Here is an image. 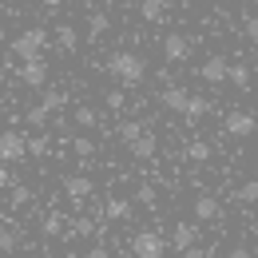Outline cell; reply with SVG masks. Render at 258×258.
<instances>
[{
	"instance_id": "8992f818",
	"label": "cell",
	"mask_w": 258,
	"mask_h": 258,
	"mask_svg": "<svg viewBox=\"0 0 258 258\" xmlns=\"http://www.w3.org/2000/svg\"><path fill=\"white\" fill-rule=\"evenodd\" d=\"M187 56H191V40H187V36H179V32L163 36V60H167V64H183Z\"/></svg>"
},
{
	"instance_id": "8fae6325",
	"label": "cell",
	"mask_w": 258,
	"mask_h": 258,
	"mask_svg": "<svg viewBox=\"0 0 258 258\" xmlns=\"http://www.w3.org/2000/svg\"><path fill=\"white\" fill-rule=\"evenodd\" d=\"M127 151L135 155V159H155V155H159V139H155V131H143L139 139H131Z\"/></svg>"
},
{
	"instance_id": "d6a6232c",
	"label": "cell",
	"mask_w": 258,
	"mask_h": 258,
	"mask_svg": "<svg viewBox=\"0 0 258 258\" xmlns=\"http://www.w3.org/2000/svg\"><path fill=\"white\" fill-rule=\"evenodd\" d=\"M107 107L119 111V107H123V92H107Z\"/></svg>"
},
{
	"instance_id": "4fadbf2b",
	"label": "cell",
	"mask_w": 258,
	"mask_h": 258,
	"mask_svg": "<svg viewBox=\"0 0 258 258\" xmlns=\"http://www.w3.org/2000/svg\"><path fill=\"white\" fill-rule=\"evenodd\" d=\"M64 191H68V199H72V203H84L88 195L96 191V183H92L88 175H68V179H64Z\"/></svg>"
},
{
	"instance_id": "4dcf8cb0",
	"label": "cell",
	"mask_w": 258,
	"mask_h": 258,
	"mask_svg": "<svg viewBox=\"0 0 258 258\" xmlns=\"http://www.w3.org/2000/svg\"><path fill=\"white\" fill-rule=\"evenodd\" d=\"M28 199H32V191H28V187H16V191H12V207H24Z\"/></svg>"
},
{
	"instance_id": "836d02e7",
	"label": "cell",
	"mask_w": 258,
	"mask_h": 258,
	"mask_svg": "<svg viewBox=\"0 0 258 258\" xmlns=\"http://www.w3.org/2000/svg\"><path fill=\"white\" fill-rule=\"evenodd\" d=\"M135 199H139V203H147V207H151V203H155V191H151V187H143V191L135 195Z\"/></svg>"
},
{
	"instance_id": "ba28073f",
	"label": "cell",
	"mask_w": 258,
	"mask_h": 258,
	"mask_svg": "<svg viewBox=\"0 0 258 258\" xmlns=\"http://www.w3.org/2000/svg\"><path fill=\"white\" fill-rule=\"evenodd\" d=\"M16 76H20L24 88H44V84H48V64H44V60H28V64H20Z\"/></svg>"
},
{
	"instance_id": "5b68a950",
	"label": "cell",
	"mask_w": 258,
	"mask_h": 258,
	"mask_svg": "<svg viewBox=\"0 0 258 258\" xmlns=\"http://www.w3.org/2000/svg\"><path fill=\"white\" fill-rule=\"evenodd\" d=\"M131 254L135 258H163V238L155 230H139L131 238Z\"/></svg>"
},
{
	"instance_id": "277c9868",
	"label": "cell",
	"mask_w": 258,
	"mask_h": 258,
	"mask_svg": "<svg viewBox=\"0 0 258 258\" xmlns=\"http://www.w3.org/2000/svg\"><path fill=\"white\" fill-rule=\"evenodd\" d=\"M223 131L230 135V139H250V135L258 131V119L250 115V111H226Z\"/></svg>"
},
{
	"instance_id": "f546056e",
	"label": "cell",
	"mask_w": 258,
	"mask_h": 258,
	"mask_svg": "<svg viewBox=\"0 0 258 258\" xmlns=\"http://www.w3.org/2000/svg\"><path fill=\"white\" fill-rule=\"evenodd\" d=\"M48 115H52V111H48V107H40V103H36L32 111H28V123H36V127H40V123H44V119H48Z\"/></svg>"
},
{
	"instance_id": "2e32d148",
	"label": "cell",
	"mask_w": 258,
	"mask_h": 258,
	"mask_svg": "<svg viewBox=\"0 0 258 258\" xmlns=\"http://www.w3.org/2000/svg\"><path fill=\"white\" fill-rule=\"evenodd\" d=\"M56 44H60V52H76V48H80V32H76L72 24H60V28H56Z\"/></svg>"
},
{
	"instance_id": "f35d334b",
	"label": "cell",
	"mask_w": 258,
	"mask_h": 258,
	"mask_svg": "<svg viewBox=\"0 0 258 258\" xmlns=\"http://www.w3.org/2000/svg\"><path fill=\"white\" fill-rule=\"evenodd\" d=\"M230 258H250V250H242V246H238V250H234Z\"/></svg>"
},
{
	"instance_id": "9c48e42d",
	"label": "cell",
	"mask_w": 258,
	"mask_h": 258,
	"mask_svg": "<svg viewBox=\"0 0 258 258\" xmlns=\"http://www.w3.org/2000/svg\"><path fill=\"white\" fill-rule=\"evenodd\" d=\"M171 242H175V250H195L199 246V223H179L175 230H171Z\"/></svg>"
},
{
	"instance_id": "9a60e30c",
	"label": "cell",
	"mask_w": 258,
	"mask_h": 258,
	"mask_svg": "<svg viewBox=\"0 0 258 258\" xmlns=\"http://www.w3.org/2000/svg\"><path fill=\"white\" fill-rule=\"evenodd\" d=\"M111 223H127L131 219V203L127 199H107V211H103Z\"/></svg>"
},
{
	"instance_id": "d6986e66",
	"label": "cell",
	"mask_w": 258,
	"mask_h": 258,
	"mask_svg": "<svg viewBox=\"0 0 258 258\" xmlns=\"http://www.w3.org/2000/svg\"><path fill=\"white\" fill-rule=\"evenodd\" d=\"M211 111V99L207 96H191V103H187V119H203Z\"/></svg>"
},
{
	"instance_id": "8d00e7d4",
	"label": "cell",
	"mask_w": 258,
	"mask_h": 258,
	"mask_svg": "<svg viewBox=\"0 0 258 258\" xmlns=\"http://www.w3.org/2000/svg\"><path fill=\"white\" fill-rule=\"evenodd\" d=\"M183 258H207V254H203V250L195 246V250H187V254H183Z\"/></svg>"
},
{
	"instance_id": "b9f144b4",
	"label": "cell",
	"mask_w": 258,
	"mask_h": 258,
	"mask_svg": "<svg viewBox=\"0 0 258 258\" xmlns=\"http://www.w3.org/2000/svg\"><path fill=\"white\" fill-rule=\"evenodd\" d=\"M234 4H238V0H234Z\"/></svg>"
},
{
	"instance_id": "7a4b0ae2",
	"label": "cell",
	"mask_w": 258,
	"mask_h": 258,
	"mask_svg": "<svg viewBox=\"0 0 258 258\" xmlns=\"http://www.w3.org/2000/svg\"><path fill=\"white\" fill-rule=\"evenodd\" d=\"M44 48H48V32L44 28H24V32L12 40V56H20V64L44 60Z\"/></svg>"
},
{
	"instance_id": "74e56055",
	"label": "cell",
	"mask_w": 258,
	"mask_h": 258,
	"mask_svg": "<svg viewBox=\"0 0 258 258\" xmlns=\"http://www.w3.org/2000/svg\"><path fill=\"white\" fill-rule=\"evenodd\" d=\"M40 4H44V8H60L64 0H40Z\"/></svg>"
},
{
	"instance_id": "83f0119b",
	"label": "cell",
	"mask_w": 258,
	"mask_h": 258,
	"mask_svg": "<svg viewBox=\"0 0 258 258\" xmlns=\"http://www.w3.org/2000/svg\"><path fill=\"white\" fill-rule=\"evenodd\" d=\"M28 155H48V139H44V135L28 139Z\"/></svg>"
},
{
	"instance_id": "6da1fadb",
	"label": "cell",
	"mask_w": 258,
	"mask_h": 258,
	"mask_svg": "<svg viewBox=\"0 0 258 258\" xmlns=\"http://www.w3.org/2000/svg\"><path fill=\"white\" fill-rule=\"evenodd\" d=\"M107 72H111L119 84L135 88V84L147 80V60H143L139 52H111V56H107Z\"/></svg>"
},
{
	"instance_id": "ac0fdd59",
	"label": "cell",
	"mask_w": 258,
	"mask_h": 258,
	"mask_svg": "<svg viewBox=\"0 0 258 258\" xmlns=\"http://www.w3.org/2000/svg\"><path fill=\"white\" fill-rule=\"evenodd\" d=\"M107 28H111V20H107L103 12H92V16H88V36H92V40H96V36H103Z\"/></svg>"
},
{
	"instance_id": "f1b7e54d",
	"label": "cell",
	"mask_w": 258,
	"mask_h": 258,
	"mask_svg": "<svg viewBox=\"0 0 258 258\" xmlns=\"http://www.w3.org/2000/svg\"><path fill=\"white\" fill-rule=\"evenodd\" d=\"M40 107H48V111H56V107H64V92H48Z\"/></svg>"
},
{
	"instance_id": "484cf974",
	"label": "cell",
	"mask_w": 258,
	"mask_h": 258,
	"mask_svg": "<svg viewBox=\"0 0 258 258\" xmlns=\"http://www.w3.org/2000/svg\"><path fill=\"white\" fill-rule=\"evenodd\" d=\"M72 151H76V155H80V159H92V155H96V143H92V139H84V135H80V139H76V143H72Z\"/></svg>"
},
{
	"instance_id": "e575fe53",
	"label": "cell",
	"mask_w": 258,
	"mask_h": 258,
	"mask_svg": "<svg viewBox=\"0 0 258 258\" xmlns=\"http://www.w3.org/2000/svg\"><path fill=\"white\" fill-rule=\"evenodd\" d=\"M0 187H12V175H8V167L0 163Z\"/></svg>"
},
{
	"instance_id": "4316f807",
	"label": "cell",
	"mask_w": 258,
	"mask_h": 258,
	"mask_svg": "<svg viewBox=\"0 0 258 258\" xmlns=\"http://www.w3.org/2000/svg\"><path fill=\"white\" fill-rule=\"evenodd\" d=\"M242 36H246L250 44H258V12H254V16H246V20H242Z\"/></svg>"
},
{
	"instance_id": "7c38bea8",
	"label": "cell",
	"mask_w": 258,
	"mask_h": 258,
	"mask_svg": "<svg viewBox=\"0 0 258 258\" xmlns=\"http://www.w3.org/2000/svg\"><path fill=\"white\" fill-rule=\"evenodd\" d=\"M159 103L167 107V111H179V115H187L191 92H187V88H163V92H159Z\"/></svg>"
},
{
	"instance_id": "60d3db41",
	"label": "cell",
	"mask_w": 258,
	"mask_h": 258,
	"mask_svg": "<svg viewBox=\"0 0 258 258\" xmlns=\"http://www.w3.org/2000/svg\"><path fill=\"white\" fill-rule=\"evenodd\" d=\"M254 230H258V223H254Z\"/></svg>"
},
{
	"instance_id": "ffe728a7",
	"label": "cell",
	"mask_w": 258,
	"mask_h": 258,
	"mask_svg": "<svg viewBox=\"0 0 258 258\" xmlns=\"http://www.w3.org/2000/svg\"><path fill=\"white\" fill-rule=\"evenodd\" d=\"M147 131V123H139V119H127V123H119V139L123 143H131V139H139Z\"/></svg>"
},
{
	"instance_id": "ab89813d",
	"label": "cell",
	"mask_w": 258,
	"mask_h": 258,
	"mask_svg": "<svg viewBox=\"0 0 258 258\" xmlns=\"http://www.w3.org/2000/svg\"><path fill=\"white\" fill-rule=\"evenodd\" d=\"M179 4H199V0H179Z\"/></svg>"
},
{
	"instance_id": "e0dca14e",
	"label": "cell",
	"mask_w": 258,
	"mask_h": 258,
	"mask_svg": "<svg viewBox=\"0 0 258 258\" xmlns=\"http://www.w3.org/2000/svg\"><path fill=\"white\" fill-rule=\"evenodd\" d=\"M226 84H234V88H250V68H246V64H230Z\"/></svg>"
},
{
	"instance_id": "7402d4cb",
	"label": "cell",
	"mask_w": 258,
	"mask_h": 258,
	"mask_svg": "<svg viewBox=\"0 0 258 258\" xmlns=\"http://www.w3.org/2000/svg\"><path fill=\"white\" fill-rule=\"evenodd\" d=\"M234 199H238V203H254V207H258V179H250V183H242V187L234 191Z\"/></svg>"
},
{
	"instance_id": "5bb4252c",
	"label": "cell",
	"mask_w": 258,
	"mask_h": 258,
	"mask_svg": "<svg viewBox=\"0 0 258 258\" xmlns=\"http://www.w3.org/2000/svg\"><path fill=\"white\" fill-rule=\"evenodd\" d=\"M139 16H143L147 24H159L163 16H167V0H143V4H139Z\"/></svg>"
},
{
	"instance_id": "3957f363",
	"label": "cell",
	"mask_w": 258,
	"mask_h": 258,
	"mask_svg": "<svg viewBox=\"0 0 258 258\" xmlns=\"http://www.w3.org/2000/svg\"><path fill=\"white\" fill-rule=\"evenodd\" d=\"M20 159H28V139L20 131H0V163L12 167Z\"/></svg>"
},
{
	"instance_id": "d590c367",
	"label": "cell",
	"mask_w": 258,
	"mask_h": 258,
	"mask_svg": "<svg viewBox=\"0 0 258 258\" xmlns=\"http://www.w3.org/2000/svg\"><path fill=\"white\" fill-rule=\"evenodd\" d=\"M88 258H111V254H107L103 246H96V250H92V254H88Z\"/></svg>"
},
{
	"instance_id": "603a6c76",
	"label": "cell",
	"mask_w": 258,
	"mask_h": 258,
	"mask_svg": "<svg viewBox=\"0 0 258 258\" xmlns=\"http://www.w3.org/2000/svg\"><path fill=\"white\" fill-rule=\"evenodd\" d=\"M187 159H191V163H207V159H211V143H203V139L191 143V147H187Z\"/></svg>"
},
{
	"instance_id": "52a82bcc",
	"label": "cell",
	"mask_w": 258,
	"mask_h": 258,
	"mask_svg": "<svg viewBox=\"0 0 258 258\" xmlns=\"http://www.w3.org/2000/svg\"><path fill=\"white\" fill-rule=\"evenodd\" d=\"M223 203L215 199V195H199L195 199V219H203V223H223Z\"/></svg>"
},
{
	"instance_id": "1f68e13d",
	"label": "cell",
	"mask_w": 258,
	"mask_h": 258,
	"mask_svg": "<svg viewBox=\"0 0 258 258\" xmlns=\"http://www.w3.org/2000/svg\"><path fill=\"white\" fill-rule=\"evenodd\" d=\"M92 230H96V226L88 223V219H76V223H72V230H68V234H92Z\"/></svg>"
},
{
	"instance_id": "30bf717a",
	"label": "cell",
	"mask_w": 258,
	"mask_h": 258,
	"mask_svg": "<svg viewBox=\"0 0 258 258\" xmlns=\"http://www.w3.org/2000/svg\"><path fill=\"white\" fill-rule=\"evenodd\" d=\"M226 72H230V64H226V56H211L207 64L199 68V76L211 84V88H219V84H226Z\"/></svg>"
},
{
	"instance_id": "44dd1931",
	"label": "cell",
	"mask_w": 258,
	"mask_h": 258,
	"mask_svg": "<svg viewBox=\"0 0 258 258\" xmlns=\"http://www.w3.org/2000/svg\"><path fill=\"white\" fill-rule=\"evenodd\" d=\"M40 230H44L48 238H56V234H64V215H44V223H40Z\"/></svg>"
},
{
	"instance_id": "d4e9b609",
	"label": "cell",
	"mask_w": 258,
	"mask_h": 258,
	"mask_svg": "<svg viewBox=\"0 0 258 258\" xmlns=\"http://www.w3.org/2000/svg\"><path fill=\"white\" fill-rule=\"evenodd\" d=\"M96 119H99L96 107H76V123L80 127H96Z\"/></svg>"
},
{
	"instance_id": "cb8c5ba5",
	"label": "cell",
	"mask_w": 258,
	"mask_h": 258,
	"mask_svg": "<svg viewBox=\"0 0 258 258\" xmlns=\"http://www.w3.org/2000/svg\"><path fill=\"white\" fill-rule=\"evenodd\" d=\"M16 246H20V230H0V254H8Z\"/></svg>"
}]
</instances>
